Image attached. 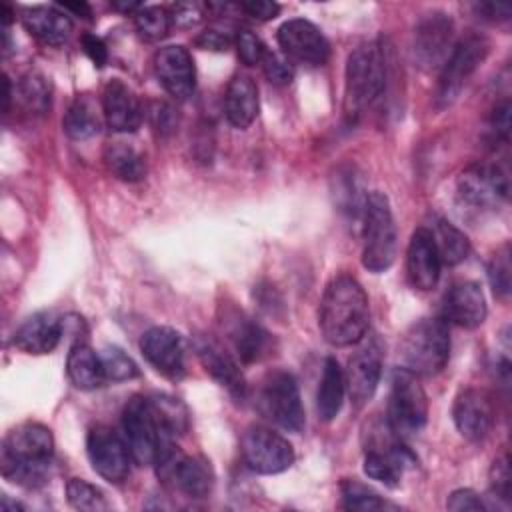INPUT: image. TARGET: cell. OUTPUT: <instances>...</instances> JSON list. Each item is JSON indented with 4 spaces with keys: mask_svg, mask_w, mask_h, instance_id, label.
I'll return each instance as SVG.
<instances>
[{
    "mask_svg": "<svg viewBox=\"0 0 512 512\" xmlns=\"http://www.w3.org/2000/svg\"><path fill=\"white\" fill-rule=\"evenodd\" d=\"M452 418L458 432L466 440L480 442L492 432L496 412L486 392L478 388H468L456 396L452 406Z\"/></svg>",
    "mask_w": 512,
    "mask_h": 512,
    "instance_id": "obj_16",
    "label": "cell"
},
{
    "mask_svg": "<svg viewBox=\"0 0 512 512\" xmlns=\"http://www.w3.org/2000/svg\"><path fill=\"white\" fill-rule=\"evenodd\" d=\"M446 508L454 510V512H468V510L482 512V510H486L482 498L470 488H460V490L452 492L448 502H446Z\"/></svg>",
    "mask_w": 512,
    "mask_h": 512,
    "instance_id": "obj_45",
    "label": "cell"
},
{
    "mask_svg": "<svg viewBox=\"0 0 512 512\" xmlns=\"http://www.w3.org/2000/svg\"><path fill=\"white\" fill-rule=\"evenodd\" d=\"M276 38L282 52L298 64L322 66L330 56V44L326 36L310 20H304V18L286 20L278 28Z\"/></svg>",
    "mask_w": 512,
    "mask_h": 512,
    "instance_id": "obj_13",
    "label": "cell"
},
{
    "mask_svg": "<svg viewBox=\"0 0 512 512\" xmlns=\"http://www.w3.org/2000/svg\"><path fill=\"white\" fill-rule=\"evenodd\" d=\"M88 460L98 476L108 482H122L130 474V448L122 436L108 426H96L86 436Z\"/></svg>",
    "mask_w": 512,
    "mask_h": 512,
    "instance_id": "obj_12",
    "label": "cell"
},
{
    "mask_svg": "<svg viewBox=\"0 0 512 512\" xmlns=\"http://www.w3.org/2000/svg\"><path fill=\"white\" fill-rule=\"evenodd\" d=\"M234 44H236V50H238V56L240 60L246 64V66H256V64H262L268 48L264 46V42L250 30H240L234 38Z\"/></svg>",
    "mask_w": 512,
    "mask_h": 512,
    "instance_id": "obj_41",
    "label": "cell"
},
{
    "mask_svg": "<svg viewBox=\"0 0 512 512\" xmlns=\"http://www.w3.org/2000/svg\"><path fill=\"white\" fill-rule=\"evenodd\" d=\"M66 496L68 502L76 508V510H84V512H100L108 508V502L102 494L100 488H96L94 484L82 480V478H70L66 484Z\"/></svg>",
    "mask_w": 512,
    "mask_h": 512,
    "instance_id": "obj_36",
    "label": "cell"
},
{
    "mask_svg": "<svg viewBox=\"0 0 512 512\" xmlns=\"http://www.w3.org/2000/svg\"><path fill=\"white\" fill-rule=\"evenodd\" d=\"M196 354L204 366V370L224 386L232 396L242 398L246 392V382L238 362L212 338H198L196 340Z\"/></svg>",
    "mask_w": 512,
    "mask_h": 512,
    "instance_id": "obj_23",
    "label": "cell"
},
{
    "mask_svg": "<svg viewBox=\"0 0 512 512\" xmlns=\"http://www.w3.org/2000/svg\"><path fill=\"white\" fill-rule=\"evenodd\" d=\"M102 116L114 132H134L142 124V104L122 80H110L102 92Z\"/></svg>",
    "mask_w": 512,
    "mask_h": 512,
    "instance_id": "obj_21",
    "label": "cell"
},
{
    "mask_svg": "<svg viewBox=\"0 0 512 512\" xmlns=\"http://www.w3.org/2000/svg\"><path fill=\"white\" fill-rule=\"evenodd\" d=\"M20 100L22 104L32 110V112H46L48 104H50V92H48V86L44 82L42 76L38 74H28L22 78L20 82Z\"/></svg>",
    "mask_w": 512,
    "mask_h": 512,
    "instance_id": "obj_40",
    "label": "cell"
},
{
    "mask_svg": "<svg viewBox=\"0 0 512 512\" xmlns=\"http://www.w3.org/2000/svg\"><path fill=\"white\" fill-rule=\"evenodd\" d=\"M242 458L258 474H278L294 464V448L278 432L250 426L242 436Z\"/></svg>",
    "mask_w": 512,
    "mask_h": 512,
    "instance_id": "obj_10",
    "label": "cell"
},
{
    "mask_svg": "<svg viewBox=\"0 0 512 512\" xmlns=\"http://www.w3.org/2000/svg\"><path fill=\"white\" fill-rule=\"evenodd\" d=\"M168 14H170L172 26H178V28H192L204 18V10L196 2H178L168 10Z\"/></svg>",
    "mask_w": 512,
    "mask_h": 512,
    "instance_id": "obj_42",
    "label": "cell"
},
{
    "mask_svg": "<svg viewBox=\"0 0 512 512\" xmlns=\"http://www.w3.org/2000/svg\"><path fill=\"white\" fill-rule=\"evenodd\" d=\"M150 400H152V406H154V412H156L160 424L164 426V430L168 434H172L176 438L178 434L186 432L188 414H186V408L176 398L156 396V398H150Z\"/></svg>",
    "mask_w": 512,
    "mask_h": 512,
    "instance_id": "obj_37",
    "label": "cell"
},
{
    "mask_svg": "<svg viewBox=\"0 0 512 512\" xmlns=\"http://www.w3.org/2000/svg\"><path fill=\"white\" fill-rule=\"evenodd\" d=\"M400 358L404 370L416 376H434L450 358V332L444 318H422L402 336Z\"/></svg>",
    "mask_w": 512,
    "mask_h": 512,
    "instance_id": "obj_4",
    "label": "cell"
},
{
    "mask_svg": "<svg viewBox=\"0 0 512 512\" xmlns=\"http://www.w3.org/2000/svg\"><path fill=\"white\" fill-rule=\"evenodd\" d=\"M66 372L70 382L80 390H94L100 388L106 380L102 358L98 352H94L88 344L80 342L74 344L68 352L66 360Z\"/></svg>",
    "mask_w": 512,
    "mask_h": 512,
    "instance_id": "obj_28",
    "label": "cell"
},
{
    "mask_svg": "<svg viewBox=\"0 0 512 512\" xmlns=\"http://www.w3.org/2000/svg\"><path fill=\"white\" fill-rule=\"evenodd\" d=\"M54 454L52 432L38 422H26L8 432L2 444V474L24 486H38L46 478Z\"/></svg>",
    "mask_w": 512,
    "mask_h": 512,
    "instance_id": "obj_2",
    "label": "cell"
},
{
    "mask_svg": "<svg viewBox=\"0 0 512 512\" xmlns=\"http://www.w3.org/2000/svg\"><path fill=\"white\" fill-rule=\"evenodd\" d=\"M490 132L496 140L508 142V134H510V102L508 100L494 108L490 118Z\"/></svg>",
    "mask_w": 512,
    "mask_h": 512,
    "instance_id": "obj_48",
    "label": "cell"
},
{
    "mask_svg": "<svg viewBox=\"0 0 512 512\" xmlns=\"http://www.w3.org/2000/svg\"><path fill=\"white\" fill-rule=\"evenodd\" d=\"M490 42L486 36L470 32L458 42H454V48L450 50L446 62L440 68V78H438V88H436V104L440 108L450 106L470 76L478 70V66L484 62L488 56Z\"/></svg>",
    "mask_w": 512,
    "mask_h": 512,
    "instance_id": "obj_8",
    "label": "cell"
},
{
    "mask_svg": "<svg viewBox=\"0 0 512 512\" xmlns=\"http://www.w3.org/2000/svg\"><path fill=\"white\" fill-rule=\"evenodd\" d=\"M142 6H144V4H140V2H112V8L122 10V12H134V14H136Z\"/></svg>",
    "mask_w": 512,
    "mask_h": 512,
    "instance_id": "obj_53",
    "label": "cell"
},
{
    "mask_svg": "<svg viewBox=\"0 0 512 512\" xmlns=\"http://www.w3.org/2000/svg\"><path fill=\"white\" fill-rule=\"evenodd\" d=\"M134 26H136L140 38H144L146 42H158L168 34L172 22H170V14L166 8L142 6L134 14Z\"/></svg>",
    "mask_w": 512,
    "mask_h": 512,
    "instance_id": "obj_34",
    "label": "cell"
},
{
    "mask_svg": "<svg viewBox=\"0 0 512 512\" xmlns=\"http://www.w3.org/2000/svg\"><path fill=\"white\" fill-rule=\"evenodd\" d=\"M510 270V248L508 244H504L500 250H496L488 264V280L492 284L494 294L500 298H508L510 294Z\"/></svg>",
    "mask_w": 512,
    "mask_h": 512,
    "instance_id": "obj_39",
    "label": "cell"
},
{
    "mask_svg": "<svg viewBox=\"0 0 512 512\" xmlns=\"http://www.w3.org/2000/svg\"><path fill=\"white\" fill-rule=\"evenodd\" d=\"M234 42V36L224 30V28H208L204 30L198 38H196V44L204 50H216V52H222V50H228Z\"/></svg>",
    "mask_w": 512,
    "mask_h": 512,
    "instance_id": "obj_46",
    "label": "cell"
},
{
    "mask_svg": "<svg viewBox=\"0 0 512 512\" xmlns=\"http://www.w3.org/2000/svg\"><path fill=\"white\" fill-rule=\"evenodd\" d=\"M104 162L108 170L124 182H138L146 174L144 154L128 142H110L104 148Z\"/></svg>",
    "mask_w": 512,
    "mask_h": 512,
    "instance_id": "obj_31",
    "label": "cell"
},
{
    "mask_svg": "<svg viewBox=\"0 0 512 512\" xmlns=\"http://www.w3.org/2000/svg\"><path fill=\"white\" fill-rule=\"evenodd\" d=\"M82 48H84L86 56H88L98 68L106 64V60H108V50H106V44H104L98 36H94V34H84V36H82Z\"/></svg>",
    "mask_w": 512,
    "mask_h": 512,
    "instance_id": "obj_49",
    "label": "cell"
},
{
    "mask_svg": "<svg viewBox=\"0 0 512 512\" xmlns=\"http://www.w3.org/2000/svg\"><path fill=\"white\" fill-rule=\"evenodd\" d=\"M440 256L426 226L414 230L406 250V274L414 288L432 290L440 278Z\"/></svg>",
    "mask_w": 512,
    "mask_h": 512,
    "instance_id": "obj_20",
    "label": "cell"
},
{
    "mask_svg": "<svg viewBox=\"0 0 512 512\" xmlns=\"http://www.w3.org/2000/svg\"><path fill=\"white\" fill-rule=\"evenodd\" d=\"M258 404L262 414L270 418L276 426L288 432H300L304 428L306 418L300 400V390L290 372H270L262 382Z\"/></svg>",
    "mask_w": 512,
    "mask_h": 512,
    "instance_id": "obj_9",
    "label": "cell"
},
{
    "mask_svg": "<svg viewBox=\"0 0 512 512\" xmlns=\"http://www.w3.org/2000/svg\"><path fill=\"white\" fill-rule=\"evenodd\" d=\"M152 118H154V126L162 132L172 130V126H174V122H168V118L172 120V108L166 104H156L152 110Z\"/></svg>",
    "mask_w": 512,
    "mask_h": 512,
    "instance_id": "obj_51",
    "label": "cell"
},
{
    "mask_svg": "<svg viewBox=\"0 0 512 512\" xmlns=\"http://www.w3.org/2000/svg\"><path fill=\"white\" fill-rule=\"evenodd\" d=\"M340 492H342V506L346 510L370 512V510L388 508L386 500H382L374 490H370L368 486H364L356 480H344L340 486Z\"/></svg>",
    "mask_w": 512,
    "mask_h": 512,
    "instance_id": "obj_35",
    "label": "cell"
},
{
    "mask_svg": "<svg viewBox=\"0 0 512 512\" xmlns=\"http://www.w3.org/2000/svg\"><path fill=\"white\" fill-rule=\"evenodd\" d=\"M382 376V352L376 342L360 348L350 360L344 374L346 390L356 408H362L376 392Z\"/></svg>",
    "mask_w": 512,
    "mask_h": 512,
    "instance_id": "obj_19",
    "label": "cell"
},
{
    "mask_svg": "<svg viewBox=\"0 0 512 512\" xmlns=\"http://www.w3.org/2000/svg\"><path fill=\"white\" fill-rule=\"evenodd\" d=\"M122 432L138 464H154L166 448L174 446V436L164 430L152 400L144 396H132L126 402L122 410Z\"/></svg>",
    "mask_w": 512,
    "mask_h": 512,
    "instance_id": "obj_5",
    "label": "cell"
},
{
    "mask_svg": "<svg viewBox=\"0 0 512 512\" xmlns=\"http://www.w3.org/2000/svg\"><path fill=\"white\" fill-rule=\"evenodd\" d=\"M224 330L228 334V340L232 342L236 354L242 362H256L260 360L268 346H270V334L256 324L252 318L244 316L242 312H228L224 314Z\"/></svg>",
    "mask_w": 512,
    "mask_h": 512,
    "instance_id": "obj_25",
    "label": "cell"
},
{
    "mask_svg": "<svg viewBox=\"0 0 512 512\" xmlns=\"http://www.w3.org/2000/svg\"><path fill=\"white\" fill-rule=\"evenodd\" d=\"M454 48V22L444 12L426 14L414 30V58L422 68H436L446 62Z\"/></svg>",
    "mask_w": 512,
    "mask_h": 512,
    "instance_id": "obj_15",
    "label": "cell"
},
{
    "mask_svg": "<svg viewBox=\"0 0 512 512\" xmlns=\"http://www.w3.org/2000/svg\"><path fill=\"white\" fill-rule=\"evenodd\" d=\"M344 394H346L344 372H342L338 360L328 356L322 366L320 386H318V394H316V410H318L320 420L330 422L338 416V412L344 404Z\"/></svg>",
    "mask_w": 512,
    "mask_h": 512,
    "instance_id": "obj_29",
    "label": "cell"
},
{
    "mask_svg": "<svg viewBox=\"0 0 512 512\" xmlns=\"http://www.w3.org/2000/svg\"><path fill=\"white\" fill-rule=\"evenodd\" d=\"M240 10L246 12L250 18L266 22L278 16L280 12V4L270 2V0H248V2H240Z\"/></svg>",
    "mask_w": 512,
    "mask_h": 512,
    "instance_id": "obj_47",
    "label": "cell"
},
{
    "mask_svg": "<svg viewBox=\"0 0 512 512\" xmlns=\"http://www.w3.org/2000/svg\"><path fill=\"white\" fill-rule=\"evenodd\" d=\"M2 84H4V112H8V108H10V98H12V88H10V78L8 76H4L2 78Z\"/></svg>",
    "mask_w": 512,
    "mask_h": 512,
    "instance_id": "obj_54",
    "label": "cell"
},
{
    "mask_svg": "<svg viewBox=\"0 0 512 512\" xmlns=\"http://www.w3.org/2000/svg\"><path fill=\"white\" fill-rule=\"evenodd\" d=\"M482 18L488 20H508L510 18V6L508 4H496V2H480L474 6Z\"/></svg>",
    "mask_w": 512,
    "mask_h": 512,
    "instance_id": "obj_50",
    "label": "cell"
},
{
    "mask_svg": "<svg viewBox=\"0 0 512 512\" xmlns=\"http://www.w3.org/2000/svg\"><path fill=\"white\" fill-rule=\"evenodd\" d=\"M100 358H102V366H104L106 380L122 382V380H130V378H136V376H138V366H136V362H134L126 352H122V350L116 348V346L104 348L102 354H100Z\"/></svg>",
    "mask_w": 512,
    "mask_h": 512,
    "instance_id": "obj_38",
    "label": "cell"
},
{
    "mask_svg": "<svg viewBox=\"0 0 512 512\" xmlns=\"http://www.w3.org/2000/svg\"><path fill=\"white\" fill-rule=\"evenodd\" d=\"M444 320L460 328H476L486 320V298L476 282H458L444 296Z\"/></svg>",
    "mask_w": 512,
    "mask_h": 512,
    "instance_id": "obj_22",
    "label": "cell"
},
{
    "mask_svg": "<svg viewBox=\"0 0 512 512\" xmlns=\"http://www.w3.org/2000/svg\"><path fill=\"white\" fill-rule=\"evenodd\" d=\"M428 418V398L418 376L398 368L392 376L388 398V428L394 436L404 438L418 434Z\"/></svg>",
    "mask_w": 512,
    "mask_h": 512,
    "instance_id": "obj_7",
    "label": "cell"
},
{
    "mask_svg": "<svg viewBox=\"0 0 512 512\" xmlns=\"http://www.w3.org/2000/svg\"><path fill=\"white\" fill-rule=\"evenodd\" d=\"M62 338V320L52 312L30 316L12 338V344L26 354H48Z\"/></svg>",
    "mask_w": 512,
    "mask_h": 512,
    "instance_id": "obj_24",
    "label": "cell"
},
{
    "mask_svg": "<svg viewBox=\"0 0 512 512\" xmlns=\"http://www.w3.org/2000/svg\"><path fill=\"white\" fill-rule=\"evenodd\" d=\"M262 70L272 84L282 86L292 80V68L288 66V62L270 50L266 52V56L262 60Z\"/></svg>",
    "mask_w": 512,
    "mask_h": 512,
    "instance_id": "obj_43",
    "label": "cell"
},
{
    "mask_svg": "<svg viewBox=\"0 0 512 512\" xmlns=\"http://www.w3.org/2000/svg\"><path fill=\"white\" fill-rule=\"evenodd\" d=\"M64 132L72 140H86L100 130V112L90 96H78L66 110L62 118Z\"/></svg>",
    "mask_w": 512,
    "mask_h": 512,
    "instance_id": "obj_33",
    "label": "cell"
},
{
    "mask_svg": "<svg viewBox=\"0 0 512 512\" xmlns=\"http://www.w3.org/2000/svg\"><path fill=\"white\" fill-rule=\"evenodd\" d=\"M490 488L502 500H510V464L508 456L494 460L490 468Z\"/></svg>",
    "mask_w": 512,
    "mask_h": 512,
    "instance_id": "obj_44",
    "label": "cell"
},
{
    "mask_svg": "<svg viewBox=\"0 0 512 512\" xmlns=\"http://www.w3.org/2000/svg\"><path fill=\"white\" fill-rule=\"evenodd\" d=\"M428 230L432 234L442 264L456 266L466 260V256L470 254V242L462 230H458L444 218H434V224Z\"/></svg>",
    "mask_w": 512,
    "mask_h": 512,
    "instance_id": "obj_32",
    "label": "cell"
},
{
    "mask_svg": "<svg viewBox=\"0 0 512 512\" xmlns=\"http://www.w3.org/2000/svg\"><path fill=\"white\" fill-rule=\"evenodd\" d=\"M458 196L472 210H494L508 198V176L496 164H474L460 174Z\"/></svg>",
    "mask_w": 512,
    "mask_h": 512,
    "instance_id": "obj_11",
    "label": "cell"
},
{
    "mask_svg": "<svg viewBox=\"0 0 512 512\" xmlns=\"http://www.w3.org/2000/svg\"><path fill=\"white\" fill-rule=\"evenodd\" d=\"M224 112L234 128L244 130L254 122L258 116V86L250 76L236 74L230 80L224 96Z\"/></svg>",
    "mask_w": 512,
    "mask_h": 512,
    "instance_id": "obj_27",
    "label": "cell"
},
{
    "mask_svg": "<svg viewBox=\"0 0 512 512\" xmlns=\"http://www.w3.org/2000/svg\"><path fill=\"white\" fill-rule=\"evenodd\" d=\"M56 6L62 8L64 12L68 10V12H76V14H80V16L90 18V6H88L86 2H60V4H56Z\"/></svg>",
    "mask_w": 512,
    "mask_h": 512,
    "instance_id": "obj_52",
    "label": "cell"
},
{
    "mask_svg": "<svg viewBox=\"0 0 512 512\" xmlns=\"http://www.w3.org/2000/svg\"><path fill=\"white\" fill-rule=\"evenodd\" d=\"M24 28L44 44L62 46L72 34L70 16L58 6H32L22 12Z\"/></svg>",
    "mask_w": 512,
    "mask_h": 512,
    "instance_id": "obj_26",
    "label": "cell"
},
{
    "mask_svg": "<svg viewBox=\"0 0 512 512\" xmlns=\"http://www.w3.org/2000/svg\"><path fill=\"white\" fill-rule=\"evenodd\" d=\"M362 264L370 272H384L396 256V224L390 202L382 192H370L364 200Z\"/></svg>",
    "mask_w": 512,
    "mask_h": 512,
    "instance_id": "obj_6",
    "label": "cell"
},
{
    "mask_svg": "<svg viewBox=\"0 0 512 512\" xmlns=\"http://www.w3.org/2000/svg\"><path fill=\"white\" fill-rule=\"evenodd\" d=\"M386 74L388 64L380 42H368L350 52L344 72V110L348 116H358L384 92Z\"/></svg>",
    "mask_w": 512,
    "mask_h": 512,
    "instance_id": "obj_3",
    "label": "cell"
},
{
    "mask_svg": "<svg viewBox=\"0 0 512 512\" xmlns=\"http://www.w3.org/2000/svg\"><path fill=\"white\" fill-rule=\"evenodd\" d=\"M404 472V450L400 446H390L380 450L372 446L364 456V474L372 480H378L390 488L400 484Z\"/></svg>",
    "mask_w": 512,
    "mask_h": 512,
    "instance_id": "obj_30",
    "label": "cell"
},
{
    "mask_svg": "<svg viewBox=\"0 0 512 512\" xmlns=\"http://www.w3.org/2000/svg\"><path fill=\"white\" fill-rule=\"evenodd\" d=\"M368 320L370 306L362 284L348 274L332 278L318 310V326L324 340L338 348L358 344L366 336Z\"/></svg>",
    "mask_w": 512,
    "mask_h": 512,
    "instance_id": "obj_1",
    "label": "cell"
},
{
    "mask_svg": "<svg viewBox=\"0 0 512 512\" xmlns=\"http://www.w3.org/2000/svg\"><path fill=\"white\" fill-rule=\"evenodd\" d=\"M140 350L150 366L160 374L178 378L184 372V346L176 330L168 326H154L140 338Z\"/></svg>",
    "mask_w": 512,
    "mask_h": 512,
    "instance_id": "obj_18",
    "label": "cell"
},
{
    "mask_svg": "<svg viewBox=\"0 0 512 512\" xmlns=\"http://www.w3.org/2000/svg\"><path fill=\"white\" fill-rule=\"evenodd\" d=\"M154 72L176 100H188L196 88V68L184 46H164L154 56Z\"/></svg>",
    "mask_w": 512,
    "mask_h": 512,
    "instance_id": "obj_17",
    "label": "cell"
},
{
    "mask_svg": "<svg viewBox=\"0 0 512 512\" xmlns=\"http://www.w3.org/2000/svg\"><path fill=\"white\" fill-rule=\"evenodd\" d=\"M154 464L166 480H172L190 498H206L214 486L210 462L200 456H182L176 446L164 452Z\"/></svg>",
    "mask_w": 512,
    "mask_h": 512,
    "instance_id": "obj_14",
    "label": "cell"
},
{
    "mask_svg": "<svg viewBox=\"0 0 512 512\" xmlns=\"http://www.w3.org/2000/svg\"><path fill=\"white\" fill-rule=\"evenodd\" d=\"M0 510H2V512H8V510H14V512H16V510H22V506H20L18 502L8 500V496H2V498H0Z\"/></svg>",
    "mask_w": 512,
    "mask_h": 512,
    "instance_id": "obj_55",
    "label": "cell"
}]
</instances>
